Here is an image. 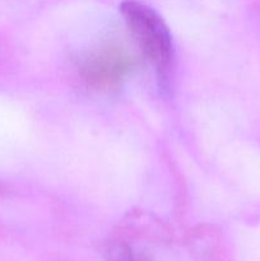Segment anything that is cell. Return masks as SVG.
I'll return each mask as SVG.
<instances>
[{"instance_id": "cell-1", "label": "cell", "mask_w": 260, "mask_h": 261, "mask_svg": "<svg viewBox=\"0 0 260 261\" xmlns=\"http://www.w3.org/2000/svg\"><path fill=\"white\" fill-rule=\"evenodd\" d=\"M122 17L143 53L161 74L172 66L175 59L172 36L160 14L137 0H125L120 7Z\"/></svg>"}, {"instance_id": "cell-2", "label": "cell", "mask_w": 260, "mask_h": 261, "mask_svg": "<svg viewBox=\"0 0 260 261\" xmlns=\"http://www.w3.org/2000/svg\"><path fill=\"white\" fill-rule=\"evenodd\" d=\"M132 66V59L117 50L105 53L87 59L84 64V75L88 81L99 84H111L122 78Z\"/></svg>"}]
</instances>
